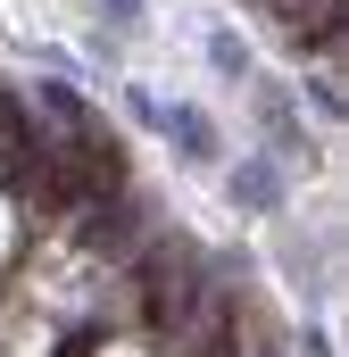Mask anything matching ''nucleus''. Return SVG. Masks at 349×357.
<instances>
[{
  "instance_id": "obj_7",
  "label": "nucleus",
  "mask_w": 349,
  "mask_h": 357,
  "mask_svg": "<svg viewBox=\"0 0 349 357\" xmlns=\"http://www.w3.org/2000/svg\"><path fill=\"white\" fill-rule=\"evenodd\" d=\"M308 100H316V116H341V84H333V75H316V84H308Z\"/></svg>"
},
{
  "instance_id": "obj_4",
  "label": "nucleus",
  "mask_w": 349,
  "mask_h": 357,
  "mask_svg": "<svg viewBox=\"0 0 349 357\" xmlns=\"http://www.w3.org/2000/svg\"><path fill=\"white\" fill-rule=\"evenodd\" d=\"M34 100L50 108V125H59V133H84V125H100V116H91V100H84L75 84H34Z\"/></svg>"
},
{
  "instance_id": "obj_8",
  "label": "nucleus",
  "mask_w": 349,
  "mask_h": 357,
  "mask_svg": "<svg viewBox=\"0 0 349 357\" xmlns=\"http://www.w3.org/2000/svg\"><path fill=\"white\" fill-rule=\"evenodd\" d=\"M125 108H133V125H150V133H158V116H167V100H150V91H133Z\"/></svg>"
},
{
  "instance_id": "obj_1",
  "label": "nucleus",
  "mask_w": 349,
  "mask_h": 357,
  "mask_svg": "<svg viewBox=\"0 0 349 357\" xmlns=\"http://www.w3.org/2000/svg\"><path fill=\"white\" fill-rule=\"evenodd\" d=\"M200 299H208V282L191 266V250L142 258V324H150V333H183V324L200 316Z\"/></svg>"
},
{
  "instance_id": "obj_6",
  "label": "nucleus",
  "mask_w": 349,
  "mask_h": 357,
  "mask_svg": "<svg viewBox=\"0 0 349 357\" xmlns=\"http://www.w3.org/2000/svg\"><path fill=\"white\" fill-rule=\"evenodd\" d=\"M208 59H216V75H225V84H242V75H250V50H242L233 33H216V42H208Z\"/></svg>"
},
{
  "instance_id": "obj_5",
  "label": "nucleus",
  "mask_w": 349,
  "mask_h": 357,
  "mask_svg": "<svg viewBox=\"0 0 349 357\" xmlns=\"http://www.w3.org/2000/svg\"><path fill=\"white\" fill-rule=\"evenodd\" d=\"M258 125H266V142H274V150H283V158H308V142H299V125H291V108H283V100H274V91H266V108H258Z\"/></svg>"
},
{
  "instance_id": "obj_2",
  "label": "nucleus",
  "mask_w": 349,
  "mask_h": 357,
  "mask_svg": "<svg viewBox=\"0 0 349 357\" xmlns=\"http://www.w3.org/2000/svg\"><path fill=\"white\" fill-rule=\"evenodd\" d=\"M158 133H167L174 150L191 158V167H208V158H216V125H208L200 108H174V100H167V116H158Z\"/></svg>"
},
{
  "instance_id": "obj_9",
  "label": "nucleus",
  "mask_w": 349,
  "mask_h": 357,
  "mask_svg": "<svg viewBox=\"0 0 349 357\" xmlns=\"http://www.w3.org/2000/svg\"><path fill=\"white\" fill-rule=\"evenodd\" d=\"M100 8H108V25H133L142 17V0H100Z\"/></svg>"
},
{
  "instance_id": "obj_3",
  "label": "nucleus",
  "mask_w": 349,
  "mask_h": 357,
  "mask_svg": "<svg viewBox=\"0 0 349 357\" xmlns=\"http://www.w3.org/2000/svg\"><path fill=\"white\" fill-rule=\"evenodd\" d=\"M233 199H242L250 216H266V208L283 199V175H274V158H242V167H233Z\"/></svg>"
}]
</instances>
